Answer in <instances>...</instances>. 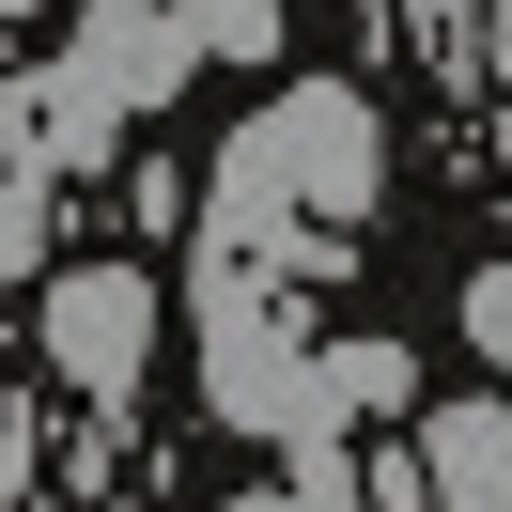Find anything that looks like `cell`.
I'll return each mask as SVG.
<instances>
[{
  "label": "cell",
  "mask_w": 512,
  "mask_h": 512,
  "mask_svg": "<svg viewBox=\"0 0 512 512\" xmlns=\"http://www.w3.org/2000/svg\"><path fill=\"white\" fill-rule=\"evenodd\" d=\"M419 481H435V512H512V404H435Z\"/></svg>",
  "instance_id": "cell-4"
},
{
  "label": "cell",
  "mask_w": 512,
  "mask_h": 512,
  "mask_svg": "<svg viewBox=\"0 0 512 512\" xmlns=\"http://www.w3.org/2000/svg\"><path fill=\"white\" fill-rule=\"evenodd\" d=\"M140 357H156V280L140 264H63L47 280V373L94 388V404H125Z\"/></svg>",
  "instance_id": "cell-3"
},
{
  "label": "cell",
  "mask_w": 512,
  "mask_h": 512,
  "mask_svg": "<svg viewBox=\"0 0 512 512\" xmlns=\"http://www.w3.org/2000/svg\"><path fill=\"white\" fill-rule=\"evenodd\" d=\"M187 63H280V0H187Z\"/></svg>",
  "instance_id": "cell-6"
},
{
  "label": "cell",
  "mask_w": 512,
  "mask_h": 512,
  "mask_svg": "<svg viewBox=\"0 0 512 512\" xmlns=\"http://www.w3.org/2000/svg\"><path fill=\"white\" fill-rule=\"evenodd\" d=\"M280 218L311 233V249H342L357 218H373V94H342V78H311V94L249 109L218 156V218H202V264L218 280H249L264 249H280Z\"/></svg>",
  "instance_id": "cell-1"
},
{
  "label": "cell",
  "mask_w": 512,
  "mask_h": 512,
  "mask_svg": "<svg viewBox=\"0 0 512 512\" xmlns=\"http://www.w3.org/2000/svg\"><path fill=\"white\" fill-rule=\"evenodd\" d=\"M47 125L32 109H0V280H32V233H47Z\"/></svg>",
  "instance_id": "cell-5"
},
{
  "label": "cell",
  "mask_w": 512,
  "mask_h": 512,
  "mask_svg": "<svg viewBox=\"0 0 512 512\" xmlns=\"http://www.w3.org/2000/svg\"><path fill=\"white\" fill-rule=\"evenodd\" d=\"M202 404H218L233 435H280V450H326V435H342L326 342H295L249 280H202Z\"/></svg>",
  "instance_id": "cell-2"
},
{
  "label": "cell",
  "mask_w": 512,
  "mask_h": 512,
  "mask_svg": "<svg viewBox=\"0 0 512 512\" xmlns=\"http://www.w3.org/2000/svg\"><path fill=\"white\" fill-rule=\"evenodd\" d=\"M326 388H342V419H388L404 404V342H326Z\"/></svg>",
  "instance_id": "cell-7"
},
{
  "label": "cell",
  "mask_w": 512,
  "mask_h": 512,
  "mask_svg": "<svg viewBox=\"0 0 512 512\" xmlns=\"http://www.w3.org/2000/svg\"><path fill=\"white\" fill-rule=\"evenodd\" d=\"M419 16H435V0H419Z\"/></svg>",
  "instance_id": "cell-11"
},
{
  "label": "cell",
  "mask_w": 512,
  "mask_h": 512,
  "mask_svg": "<svg viewBox=\"0 0 512 512\" xmlns=\"http://www.w3.org/2000/svg\"><path fill=\"white\" fill-rule=\"evenodd\" d=\"M450 326H466V357H481V373H512V264H481Z\"/></svg>",
  "instance_id": "cell-8"
},
{
  "label": "cell",
  "mask_w": 512,
  "mask_h": 512,
  "mask_svg": "<svg viewBox=\"0 0 512 512\" xmlns=\"http://www.w3.org/2000/svg\"><path fill=\"white\" fill-rule=\"evenodd\" d=\"M0 16H32V0H0Z\"/></svg>",
  "instance_id": "cell-10"
},
{
  "label": "cell",
  "mask_w": 512,
  "mask_h": 512,
  "mask_svg": "<svg viewBox=\"0 0 512 512\" xmlns=\"http://www.w3.org/2000/svg\"><path fill=\"white\" fill-rule=\"evenodd\" d=\"M233 512H326V497H311V481H264V497H233Z\"/></svg>",
  "instance_id": "cell-9"
}]
</instances>
